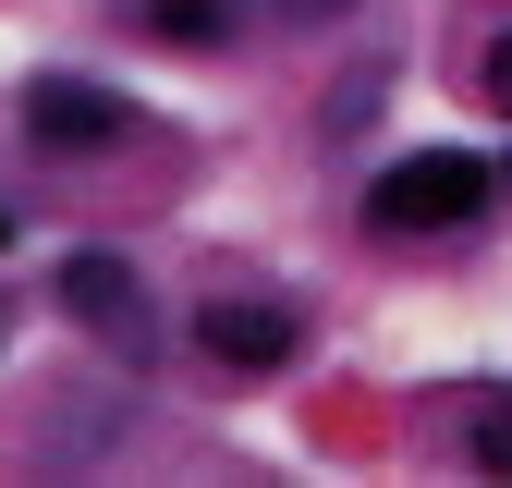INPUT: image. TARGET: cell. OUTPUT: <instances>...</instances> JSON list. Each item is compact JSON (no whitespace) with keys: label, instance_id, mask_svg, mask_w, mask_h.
Listing matches in <instances>:
<instances>
[{"label":"cell","instance_id":"cell-2","mask_svg":"<svg viewBox=\"0 0 512 488\" xmlns=\"http://www.w3.org/2000/svg\"><path fill=\"white\" fill-rule=\"evenodd\" d=\"M25 135L61 147V159H98V147L135 135V110H122L110 86H86V74H37V86H25Z\"/></svg>","mask_w":512,"mask_h":488},{"label":"cell","instance_id":"cell-8","mask_svg":"<svg viewBox=\"0 0 512 488\" xmlns=\"http://www.w3.org/2000/svg\"><path fill=\"white\" fill-rule=\"evenodd\" d=\"M488 98H500V110H512V37H500V49H488Z\"/></svg>","mask_w":512,"mask_h":488},{"label":"cell","instance_id":"cell-6","mask_svg":"<svg viewBox=\"0 0 512 488\" xmlns=\"http://www.w3.org/2000/svg\"><path fill=\"white\" fill-rule=\"evenodd\" d=\"M476 464H500V476H512V403H488V415H476Z\"/></svg>","mask_w":512,"mask_h":488},{"label":"cell","instance_id":"cell-4","mask_svg":"<svg viewBox=\"0 0 512 488\" xmlns=\"http://www.w3.org/2000/svg\"><path fill=\"white\" fill-rule=\"evenodd\" d=\"M196 354H208V366H281V354H293V318L256 305V293H208V305H196Z\"/></svg>","mask_w":512,"mask_h":488},{"label":"cell","instance_id":"cell-5","mask_svg":"<svg viewBox=\"0 0 512 488\" xmlns=\"http://www.w3.org/2000/svg\"><path fill=\"white\" fill-rule=\"evenodd\" d=\"M147 13H159V37H183V49H208L232 0H147Z\"/></svg>","mask_w":512,"mask_h":488},{"label":"cell","instance_id":"cell-9","mask_svg":"<svg viewBox=\"0 0 512 488\" xmlns=\"http://www.w3.org/2000/svg\"><path fill=\"white\" fill-rule=\"evenodd\" d=\"M0 244H13V220H0Z\"/></svg>","mask_w":512,"mask_h":488},{"label":"cell","instance_id":"cell-3","mask_svg":"<svg viewBox=\"0 0 512 488\" xmlns=\"http://www.w3.org/2000/svg\"><path fill=\"white\" fill-rule=\"evenodd\" d=\"M61 305H74L110 354H147V342H159V330H147V281L122 269V257H74V269H61Z\"/></svg>","mask_w":512,"mask_h":488},{"label":"cell","instance_id":"cell-7","mask_svg":"<svg viewBox=\"0 0 512 488\" xmlns=\"http://www.w3.org/2000/svg\"><path fill=\"white\" fill-rule=\"evenodd\" d=\"M281 25H330V13H354V0H269Z\"/></svg>","mask_w":512,"mask_h":488},{"label":"cell","instance_id":"cell-1","mask_svg":"<svg viewBox=\"0 0 512 488\" xmlns=\"http://www.w3.org/2000/svg\"><path fill=\"white\" fill-rule=\"evenodd\" d=\"M476 208H488V159H464V147H427V159H403V171L366 183V220L378 232H464Z\"/></svg>","mask_w":512,"mask_h":488}]
</instances>
